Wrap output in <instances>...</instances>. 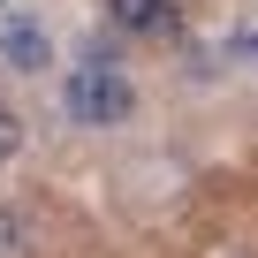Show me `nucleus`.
<instances>
[{"label":"nucleus","instance_id":"nucleus-1","mask_svg":"<svg viewBox=\"0 0 258 258\" xmlns=\"http://www.w3.org/2000/svg\"><path fill=\"white\" fill-rule=\"evenodd\" d=\"M61 106L76 129H121L129 114H137V84H129V69L114 61H84L61 76Z\"/></svg>","mask_w":258,"mask_h":258},{"label":"nucleus","instance_id":"nucleus-3","mask_svg":"<svg viewBox=\"0 0 258 258\" xmlns=\"http://www.w3.org/2000/svg\"><path fill=\"white\" fill-rule=\"evenodd\" d=\"M106 16L137 38H160V31H175V0H106Z\"/></svg>","mask_w":258,"mask_h":258},{"label":"nucleus","instance_id":"nucleus-6","mask_svg":"<svg viewBox=\"0 0 258 258\" xmlns=\"http://www.w3.org/2000/svg\"><path fill=\"white\" fill-rule=\"evenodd\" d=\"M0 258H23V220L0 205Z\"/></svg>","mask_w":258,"mask_h":258},{"label":"nucleus","instance_id":"nucleus-7","mask_svg":"<svg viewBox=\"0 0 258 258\" xmlns=\"http://www.w3.org/2000/svg\"><path fill=\"white\" fill-rule=\"evenodd\" d=\"M0 8H8V0H0Z\"/></svg>","mask_w":258,"mask_h":258},{"label":"nucleus","instance_id":"nucleus-5","mask_svg":"<svg viewBox=\"0 0 258 258\" xmlns=\"http://www.w3.org/2000/svg\"><path fill=\"white\" fill-rule=\"evenodd\" d=\"M16 152H23V114H16V106H0V167H8Z\"/></svg>","mask_w":258,"mask_h":258},{"label":"nucleus","instance_id":"nucleus-2","mask_svg":"<svg viewBox=\"0 0 258 258\" xmlns=\"http://www.w3.org/2000/svg\"><path fill=\"white\" fill-rule=\"evenodd\" d=\"M0 69L8 76H46L53 69V31L31 8H0Z\"/></svg>","mask_w":258,"mask_h":258},{"label":"nucleus","instance_id":"nucleus-4","mask_svg":"<svg viewBox=\"0 0 258 258\" xmlns=\"http://www.w3.org/2000/svg\"><path fill=\"white\" fill-rule=\"evenodd\" d=\"M220 61L243 69V76H258V31H228V38H220Z\"/></svg>","mask_w":258,"mask_h":258}]
</instances>
